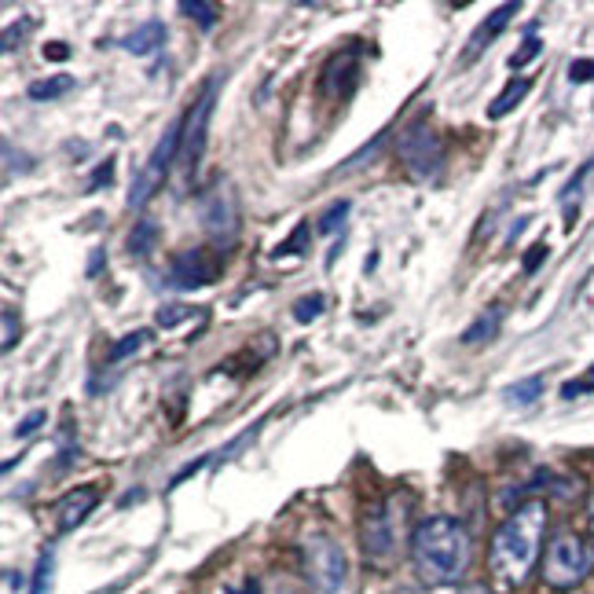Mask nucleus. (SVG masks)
<instances>
[{
  "label": "nucleus",
  "mask_w": 594,
  "mask_h": 594,
  "mask_svg": "<svg viewBox=\"0 0 594 594\" xmlns=\"http://www.w3.org/2000/svg\"><path fill=\"white\" fill-rule=\"evenodd\" d=\"M594 572V543L580 532H558L543 550V583L554 591L580 587Z\"/></svg>",
  "instance_id": "nucleus-3"
},
{
  "label": "nucleus",
  "mask_w": 594,
  "mask_h": 594,
  "mask_svg": "<svg viewBox=\"0 0 594 594\" xmlns=\"http://www.w3.org/2000/svg\"><path fill=\"white\" fill-rule=\"evenodd\" d=\"M227 594H239V591H227ZM243 594H257V583H246V591Z\"/></svg>",
  "instance_id": "nucleus-37"
},
{
  "label": "nucleus",
  "mask_w": 594,
  "mask_h": 594,
  "mask_svg": "<svg viewBox=\"0 0 594 594\" xmlns=\"http://www.w3.org/2000/svg\"><path fill=\"white\" fill-rule=\"evenodd\" d=\"M18 342V320L12 309H4V352H12Z\"/></svg>",
  "instance_id": "nucleus-30"
},
{
  "label": "nucleus",
  "mask_w": 594,
  "mask_h": 594,
  "mask_svg": "<svg viewBox=\"0 0 594 594\" xmlns=\"http://www.w3.org/2000/svg\"><path fill=\"white\" fill-rule=\"evenodd\" d=\"M147 338H151V334H147V331H133V334H125V338L122 342H117L114 345V349L111 352H107V363H122L125 360V356H133V352H140L144 349V342Z\"/></svg>",
  "instance_id": "nucleus-21"
},
{
  "label": "nucleus",
  "mask_w": 594,
  "mask_h": 594,
  "mask_svg": "<svg viewBox=\"0 0 594 594\" xmlns=\"http://www.w3.org/2000/svg\"><path fill=\"white\" fill-rule=\"evenodd\" d=\"M301 566H305V580H309L312 591L320 594H334L342 591L345 577H349V561H345L342 543L326 532H312L301 547Z\"/></svg>",
  "instance_id": "nucleus-5"
},
{
  "label": "nucleus",
  "mask_w": 594,
  "mask_h": 594,
  "mask_svg": "<svg viewBox=\"0 0 594 594\" xmlns=\"http://www.w3.org/2000/svg\"><path fill=\"white\" fill-rule=\"evenodd\" d=\"M326 309V301L320 294H305L301 301H294V320L297 323H312V320H320Z\"/></svg>",
  "instance_id": "nucleus-23"
},
{
  "label": "nucleus",
  "mask_w": 594,
  "mask_h": 594,
  "mask_svg": "<svg viewBox=\"0 0 594 594\" xmlns=\"http://www.w3.org/2000/svg\"><path fill=\"white\" fill-rule=\"evenodd\" d=\"M583 393H594V368L583 374V379H572V382L561 385V400H577V396H583Z\"/></svg>",
  "instance_id": "nucleus-26"
},
{
  "label": "nucleus",
  "mask_w": 594,
  "mask_h": 594,
  "mask_svg": "<svg viewBox=\"0 0 594 594\" xmlns=\"http://www.w3.org/2000/svg\"><path fill=\"white\" fill-rule=\"evenodd\" d=\"M181 12L191 15L202 29H213L216 18H221V8L216 4H206V0H181Z\"/></svg>",
  "instance_id": "nucleus-20"
},
{
  "label": "nucleus",
  "mask_w": 594,
  "mask_h": 594,
  "mask_svg": "<svg viewBox=\"0 0 594 594\" xmlns=\"http://www.w3.org/2000/svg\"><path fill=\"white\" fill-rule=\"evenodd\" d=\"M499 326H503V309H499V305H492V309H484L478 315V323L462 331V345H484V342H492L495 334H499Z\"/></svg>",
  "instance_id": "nucleus-16"
},
{
  "label": "nucleus",
  "mask_w": 594,
  "mask_h": 594,
  "mask_svg": "<svg viewBox=\"0 0 594 594\" xmlns=\"http://www.w3.org/2000/svg\"><path fill=\"white\" fill-rule=\"evenodd\" d=\"M462 594H495V591H488V587H467Z\"/></svg>",
  "instance_id": "nucleus-36"
},
{
  "label": "nucleus",
  "mask_w": 594,
  "mask_h": 594,
  "mask_svg": "<svg viewBox=\"0 0 594 594\" xmlns=\"http://www.w3.org/2000/svg\"><path fill=\"white\" fill-rule=\"evenodd\" d=\"M411 566L425 587H455L470 572L473 561V536L459 518L433 513L414 524L411 532Z\"/></svg>",
  "instance_id": "nucleus-1"
},
{
  "label": "nucleus",
  "mask_w": 594,
  "mask_h": 594,
  "mask_svg": "<svg viewBox=\"0 0 594 594\" xmlns=\"http://www.w3.org/2000/svg\"><path fill=\"white\" fill-rule=\"evenodd\" d=\"M396 151H400V162L408 165L414 181H433L444 165V140L433 133L425 117H414V122L404 128L400 140H396Z\"/></svg>",
  "instance_id": "nucleus-7"
},
{
  "label": "nucleus",
  "mask_w": 594,
  "mask_h": 594,
  "mask_svg": "<svg viewBox=\"0 0 594 594\" xmlns=\"http://www.w3.org/2000/svg\"><path fill=\"white\" fill-rule=\"evenodd\" d=\"M191 312H195V309H187V305H170V309L158 312V326H165V331H170V326H176L181 320H187Z\"/></svg>",
  "instance_id": "nucleus-27"
},
{
  "label": "nucleus",
  "mask_w": 594,
  "mask_h": 594,
  "mask_svg": "<svg viewBox=\"0 0 594 594\" xmlns=\"http://www.w3.org/2000/svg\"><path fill=\"white\" fill-rule=\"evenodd\" d=\"M569 77L577 85H583V82H594V63L591 59H577V63L569 66Z\"/></svg>",
  "instance_id": "nucleus-31"
},
{
  "label": "nucleus",
  "mask_w": 594,
  "mask_h": 594,
  "mask_svg": "<svg viewBox=\"0 0 594 594\" xmlns=\"http://www.w3.org/2000/svg\"><path fill=\"white\" fill-rule=\"evenodd\" d=\"M356 77H360V55H356L352 48L334 52L331 63H326L320 74V92L331 99H349L356 88Z\"/></svg>",
  "instance_id": "nucleus-11"
},
{
  "label": "nucleus",
  "mask_w": 594,
  "mask_h": 594,
  "mask_svg": "<svg viewBox=\"0 0 594 594\" xmlns=\"http://www.w3.org/2000/svg\"><path fill=\"white\" fill-rule=\"evenodd\" d=\"M45 59H71V48L63 41H52V45H45Z\"/></svg>",
  "instance_id": "nucleus-34"
},
{
  "label": "nucleus",
  "mask_w": 594,
  "mask_h": 594,
  "mask_svg": "<svg viewBox=\"0 0 594 594\" xmlns=\"http://www.w3.org/2000/svg\"><path fill=\"white\" fill-rule=\"evenodd\" d=\"M114 181V162L111 165H107V170H99L96 173V181H92V187H99V184H111Z\"/></svg>",
  "instance_id": "nucleus-35"
},
{
  "label": "nucleus",
  "mask_w": 594,
  "mask_h": 594,
  "mask_svg": "<svg viewBox=\"0 0 594 594\" xmlns=\"http://www.w3.org/2000/svg\"><path fill=\"white\" fill-rule=\"evenodd\" d=\"M518 8H521V4H513V0H510V4H499V8H495V12H492L488 18H484V23H481L478 29H473V37H470V45H467V55H462V63H473V59H478V55L484 52V48H488V41H495V37H499L503 29L510 26V18L518 15Z\"/></svg>",
  "instance_id": "nucleus-13"
},
{
  "label": "nucleus",
  "mask_w": 594,
  "mask_h": 594,
  "mask_svg": "<svg viewBox=\"0 0 594 594\" xmlns=\"http://www.w3.org/2000/svg\"><path fill=\"white\" fill-rule=\"evenodd\" d=\"M162 45H165V23H158V18H147L144 26H136L122 41L125 52H133V55H151Z\"/></svg>",
  "instance_id": "nucleus-14"
},
{
  "label": "nucleus",
  "mask_w": 594,
  "mask_h": 594,
  "mask_svg": "<svg viewBox=\"0 0 594 594\" xmlns=\"http://www.w3.org/2000/svg\"><path fill=\"white\" fill-rule=\"evenodd\" d=\"M404 513H408V503L400 507V495H389L379 507H371L363 513L360 524V543L363 554H368L371 566L389 569L400 554V540H404Z\"/></svg>",
  "instance_id": "nucleus-4"
},
{
  "label": "nucleus",
  "mask_w": 594,
  "mask_h": 594,
  "mask_svg": "<svg viewBox=\"0 0 594 594\" xmlns=\"http://www.w3.org/2000/svg\"><path fill=\"white\" fill-rule=\"evenodd\" d=\"M96 503H99V492L92 488V484H85V488H74V492H66L63 499L55 503V532H74L77 524H82L88 513L96 510Z\"/></svg>",
  "instance_id": "nucleus-12"
},
{
  "label": "nucleus",
  "mask_w": 594,
  "mask_h": 594,
  "mask_svg": "<svg viewBox=\"0 0 594 594\" xmlns=\"http://www.w3.org/2000/svg\"><path fill=\"white\" fill-rule=\"evenodd\" d=\"M529 92H532V77H510V85L503 88V92L492 99L488 117H492V122H499V117H507V114L513 111V107H518L521 99L529 96Z\"/></svg>",
  "instance_id": "nucleus-15"
},
{
  "label": "nucleus",
  "mask_w": 594,
  "mask_h": 594,
  "mask_svg": "<svg viewBox=\"0 0 594 594\" xmlns=\"http://www.w3.org/2000/svg\"><path fill=\"white\" fill-rule=\"evenodd\" d=\"M216 85H221L216 77H213V82H206L202 96H198L195 103L187 107V114L181 117V122H184V136H181V165H184V170H198V162H202V154H206V133H210Z\"/></svg>",
  "instance_id": "nucleus-8"
},
{
  "label": "nucleus",
  "mask_w": 594,
  "mask_h": 594,
  "mask_svg": "<svg viewBox=\"0 0 594 594\" xmlns=\"http://www.w3.org/2000/svg\"><path fill=\"white\" fill-rule=\"evenodd\" d=\"M305 239H309V227H297V232L290 235V239H286L280 250H275V257H283V253H294V250H305Z\"/></svg>",
  "instance_id": "nucleus-32"
},
{
  "label": "nucleus",
  "mask_w": 594,
  "mask_h": 594,
  "mask_svg": "<svg viewBox=\"0 0 594 594\" xmlns=\"http://www.w3.org/2000/svg\"><path fill=\"white\" fill-rule=\"evenodd\" d=\"M543 374H532V379H521V382H513L507 385V404H518V408H529V404H536L540 396H543Z\"/></svg>",
  "instance_id": "nucleus-17"
},
{
  "label": "nucleus",
  "mask_w": 594,
  "mask_h": 594,
  "mask_svg": "<svg viewBox=\"0 0 594 594\" xmlns=\"http://www.w3.org/2000/svg\"><path fill=\"white\" fill-rule=\"evenodd\" d=\"M547 536V503L529 499L495 529L488 547V572L499 587H521L532 577Z\"/></svg>",
  "instance_id": "nucleus-2"
},
{
  "label": "nucleus",
  "mask_w": 594,
  "mask_h": 594,
  "mask_svg": "<svg viewBox=\"0 0 594 594\" xmlns=\"http://www.w3.org/2000/svg\"><path fill=\"white\" fill-rule=\"evenodd\" d=\"M221 272H224V253L184 250V253H176L170 264V286H176V290H195V286L216 283Z\"/></svg>",
  "instance_id": "nucleus-9"
},
{
  "label": "nucleus",
  "mask_w": 594,
  "mask_h": 594,
  "mask_svg": "<svg viewBox=\"0 0 594 594\" xmlns=\"http://www.w3.org/2000/svg\"><path fill=\"white\" fill-rule=\"evenodd\" d=\"M74 88V77L71 74H59V77H48V82H37L29 85V99H59Z\"/></svg>",
  "instance_id": "nucleus-19"
},
{
  "label": "nucleus",
  "mask_w": 594,
  "mask_h": 594,
  "mask_svg": "<svg viewBox=\"0 0 594 594\" xmlns=\"http://www.w3.org/2000/svg\"><path fill=\"white\" fill-rule=\"evenodd\" d=\"M181 136H184V122H173L162 133V140L154 144V151L147 154V162L140 165V173H136L133 187H128V210H140V206H147V202H151V195L165 184L170 165L176 162V154H181Z\"/></svg>",
  "instance_id": "nucleus-6"
},
{
  "label": "nucleus",
  "mask_w": 594,
  "mask_h": 594,
  "mask_svg": "<svg viewBox=\"0 0 594 594\" xmlns=\"http://www.w3.org/2000/svg\"><path fill=\"white\" fill-rule=\"evenodd\" d=\"M543 257H547V243H536V246L529 250V257H524V272H536Z\"/></svg>",
  "instance_id": "nucleus-33"
},
{
  "label": "nucleus",
  "mask_w": 594,
  "mask_h": 594,
  "mask_svg": "<svg viewBox=\"0 0 594 594\" xmlns=\"http://www.w3.org/2000/svg\"><path fill=\"white\" fill-rule=\"evenodd\" d=\"M540 48H543V45H540V37H532V34L524 37L521 52H513V55H510V71H521L524 63H532V59L540 55Z\"/></svg>",
  "instance_id": "nucleus-25"
},
{
  "label": "nucleus",
  "mask_w": 594,
  "mask_h": 594,
  "mask_svg": "<svg viewBox=\"0 0 594 594\" xmlns=\"http://www.w3.org/2000/svg\"><path fill=\"white\" fill-rule=\"evenodd\" d=\"M29 29H34V18H23V23L8 26V29H4V52H15V41H23Z\"/></svg>",
  "instance_id": "nucleus-28"
},
{
  "label": "nucleus",
  "mask_w": 594,
  "mask_h": 594,
  "mask_svg": "<svg viewBox=\"0 0 594 594\" xmlns=\"http://www.w3.org/2000/svg\"><path fill=\"white\" fill-rule=\"evenodd\" d=\"M45 419H48L45 411H29L26 419L15 425V437H23V441H26V437H34V433H37V425H45Z\"/></svg>",
  "instance_id": "nucleus-29"
},
{
  "label": "nucleus",
  "mask_w": 594,
  "mask_h": 594,
  "mask_svg": "<svg viewBox=\"0 0 594 594\" xmlns=\"http://www.w3.org/2000/svg\"><path fill=\"white\" fill-rule=\"evenodd\" d=\"M202 224L216 243H232L239 235V202H235L232 187L216 184L202 198Z\"/></svg>",
  "instance_id": "nucleus-10"
},
{
  "label": "nucleus",
  "mask_w": 594,
  "mask_h": 594,
  "mask_svg": "<svg viewBox=\"0 0 594 594\" xmlns=\"http://www.w3.org/2000/svg\"><path fill=\"white\" fill-rule=\"evenodd\" d=\"M48 587H52V550H45L41 561H37L34 587H29V594H48Z\"/></svg>",
  "instance_id": "nucleus-24"
},
{
  "label": "nucleus",
  "mask_w": 594,
  "mask_h": 594,
  "mask_svg": "<svg viewBox=\"0 0 594 594\" xmlns=\"http://www.w3.org/2000/svg\"><path fill=\"white\" fill-rule=\"evenodd\" d=\"M345 216H349V202L342 198V202L326 206V210L320 213V221H315V227H320V235H334L345 224Z\"/></svg>",
  "instance_id": "nucleus-22"
},
{
  "label": "nucleus",
  "mask_w": 594,
  "mask_h": 594,
  "mask_svg": "<svg viewBox=\"0 0 594 594\" xmlns=\"http://www.w3.org/2000/svg\"><path fill=\"white\" fill-rule=\"evenodd\" d=\"M154 243H158V227L151 221H140L133 227V235H128V253L147 257L154 250Z\"/></svg>",
  "instance_id": "nucleus-18"
}]
</instances>
